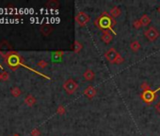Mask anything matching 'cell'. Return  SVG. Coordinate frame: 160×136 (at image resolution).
<instances>
[{"label":"cell","instance_id":"6da1fadb","mask_svg":"<svg viewBox=\"0 0 160 136\" xmlns=\"http://www.w3.org/2000/svg\"><path fill=\"white\" fill-rule=\"evenodd\" d=\"M63 88H64V90L66 91L67 94L73 95L76 90H77L78 84L76 83V81H75L73 78H69L63 83Z\"/></svg>","mask_w":160,"mask_h":136},{"label":"cell","instance_id":"7a4b0ae2","mask_svg":"<svg viewBox=\"0 0 160 136\" xmlns=\"http://www.w3.org/2000/svg\"><path fill=\"white\" fill-rule=\"evenodd\" d=\"M144 35H145V37L149 40V41L154 42L159 37V32H158L157 29L155 28V26H150L149 28H147L144 31Z\"/></svg>","mask_w":160,"mask_h":136},{"label":"cell","instance_id":"3957f363","mask_svg":"<svg viewBox=\"0 0 160 136\" xmlns=\"http://www.w3.org/2000/svg\"><path fill=\"white\" fill-rule=\"evenodd\" d=\"M141 97L144 102H146L147 104H151L156 98V93H155V91H151V90L144 91V92H142Z\"/></svg>","mask_w":160,"mask_h":136},{"label":"cell","instance_id":"277c9868","mask_svg":"<svg viewBox=\"0 0 160 136\" xmlns=\"http://www.w3.org/2000/svg\"><path fill=\"white\" fill-rule=\"evenodd\" d=\"M119 56H120V54L117 52V50H116L115 48H113V47L109 48L108 50L106 51V60H108L109 62H111V64H115Z\"/></svg>","mask_w":160,"mask_h":136},{"label":"cell","instance_id":"5b68a950","mask_svg":"<svg viewBox=\"0 0 160 136\" xmlns=\"http://www.w3.org/2000/svg\"><path fill=\"white\" fill-rule=\"evenodd\" d=\"M112 24H114V23H113L111 18L109 17V16H108V14H106V16L103 15L99 20V25L102 28H105V29L110 28Z\"/></svg>","mask_w":160,"mask_h":136},{"label":"cell","instance_id":"8992f818","mask_svg":"<svg viewBox=\"0 0 160 136\" xmlns=\"http://www.w3.org/2000/svg\"><path fill=\"white\" fill-rule=\"evenodd\" d=\"M89 16L87 15L85 12H78L77 14H76V16H75V21L80 26H84L87 23L89 22Z\"/></svg>","mask_w":160,"mask_h":136},{"label":"cell","instance_id":"52a82bcc","mask_svg":"<svg viewBox=\"0 0 160 136\" xmlns=\"http://www.w3.org/2000/svg\"><path fill=\"white\" fill-rule=\"evenodd\" d=\"M84 95H86V97H88L89 98H93L96 95V89L93 87V86L89 85L85 89Z\"/></svg>","mask_w":160,"mask_h":136},{"label":"cell","instance_id":"ba28073f","mask_svg":"<svg viewBox=\"0 0 160 136\" xmlns=\"http://www.w3.org/2000/svg\"><path fill=\"white\" fill-rule=\"evenodd\" d=\"M83 76H84L86 81H92V79L95 78L94 72H93L92 70H91V69H87V70L84 72V74H83Z\"/></svg>","mask_w":160,"mask_h":136},{"label":"cell","instance_id":"9c48e42d","mask_svg":"<svg viewBox=\"0 0 160 136\" xmlns=\"http://www.w3.org/2000/svg\"><path fill=\"white\" fill-rule=\"evenodd\" d=\"M25 103L28 106H29V107H32V106L36 103V98L33 97L32 95H26V98H25Z\"/></svg>","mask_w":160,"mask_h":136},{"label":"cell","instance_id":"30bf717a","mask_svg":"<svg viewBox=\"0 0 160 136\" xmlns=\"http://www.w3.org/2000/svg\"><path fill=\"white\" fill-rule=\"evenodd\" d=\"M102 40L105 43H106V44H109V43L111 42V40H112V35L108 30H104V32H103V35H102Z\"/></svg>","mask_w":160,"mask_h":136},{"label":"cell","instance_id":"8fae6325","mask_svg":"<svg viewBox=\"0 0 160 136\" xmlns=\"http://www.w3.org/2000/svg\"><path fill=\"white\" fill-rule=\"evenodd\" d=\"M139 21H141L142 26H148L150 23H151V19H150V17H149L147 14H144L141 19H139Z\"/></svg>","mask_w":160,"mask_h":136},{"label":"cell","instance_id":"7c38bea8","mask_svg":"<svg viewBox=\"0 0 160 136\" xmlns=\"http://www.w3.org/2000/svg\"><path fill=\"white\" fill-rule=\"evenodd\" d=\"M130 48H131L134 52H136L138 50H139V48H141V44H139L138 41L132 42L131 45H130Z\"/></svg>","mask_w":160,"mask_h":136},{"label":"cell","instance_id":"4fadbf2b","mask_svg":"<svg viewBox=\"0 0 160 136\" xmlns=\"http://www.w3.org/2000/svg\"><path fill=\"white\" fill-rule=\"evenodd\" d=\"M52 31V28L50 26L48 25H45V26H43L42 28V33L43 35H49L50 33H51Z\"/></svg>","mask_w":160,"mask_h":136},{"label":"cell","instance_id":"5bb4252c","mask_svg":"<svg viewBox=\"0 0 160 136\" xmlns=\"http://www.w3.org/2000/svg\"><path fill=\"white\" fill-rule=\"evenodd\" d=\"M11 95H12L14 97H20V95H21V94H22L21 90H20V88H18V87H13V88L11 89Z\"/></svg>","mask_w":160,"mask_h":136},{"label":"cell","instance_id":"9a60e30c","mask_svg":"<svg viewBox=\"0 0 160 136\" xmlns=\"http://www.w3.org/2000/svg\"><path fill=\"white\" fill-rule=\"evenodd\" d=\"M120 13H121V11H120V9L118 7H114L111 11H110V15L111 17H118L120 15Z\"/></svg>","mask_w":160,"mask_h":136},{"label":"cell","instance_id":"2e32d148","mask_svg":"<svg viewBox=\"0 0 160 136\" xmlns=\"http://www.w3.org/2000/svg\"><path fill=\"white\" fill-rule=\"evenodd\" d=\"M141 90L143 92L150 90V86H149V84L147 83V82H143V83L141 84Z\"/></svg>","mask_w":160,"mask_h":136},{"label":"cell","instance_id":"e0dca14e","mask_svg":"<svg viewBox=\"0 0 160 136\" xmlns=\"http://www.w3.org/2000/svg\"><path fill=\"white\" fill-rule=\"evenodd\" d=\"M58 114H65V108L63 106H58V110H56Z\"/></svg>","mask_w":160,"mask_h":136},{"label":"cell","instance_id":"ac0fdd59","mask_svg":"<svg viewBox=\"0 0 160 136\" xmlns=\"http://www.w3.org/2000/svg\"><path fill=\"white\" fill-rule=\"evenodd\" d=\"M1 78H2V81H8L9 79V74L7 72L1 73Z\"/></svg>","mask_w":160,"mask_h":136},{"label":"cell","instance_id":"d6986e66","mask_svg":"<svg viewBox=\"0 0 160 136\" xmlns=\"http://www.w3.org/2000/svg\"><path fill=\"white\" fill-rule=\"evenodd\" d=\"M40 131L37 130V129H35V130H33L32 131H31V135L32 136H40Z\"/></svg>","mask_w":160,"mask_h":136},{"label":"cell","instance_id":"ffe728a7","mask_svg":"<svg viewBox=\"0 0 160 136\" xmlns=\"http://www.w3.org/2000/svg\"><path fill=\"white\" fill-rule=\"evenodd\" d=\"M142 25H141V21H139V20H138V21H136L135 23H134V26L135 28H141Z\"/></svg>","mask_w":160,"mask_h":136},{"label":"cell","instance_id":"44dd1931","mask_svg":"<svg viewBox=\"0 0 160 136\" xmlns=\"http://www.w3.org/2000/svg\"><path fill=\"white\" fill-rule=\"evenodd\" d=\"M155 111L158 112V114H160V101H158L157 103L155 104Z\"/></svg>","mask_w":160,"mask_h":136},{"label":"cell","instance_id":"7402d4cb","mask_svg":"<svg viewBox=\"0 0 160 136\" xmlns=\"http://www.w3.org/2000/svg\"><path fill=\"white\" fill-rule=\"evenodd\" d=\"M123 62V58H122L121 56H119L118 59H117V61H116L115 64H122V62Z\"/></svg>","mask_w":160,"mask_h":136},{"label":"cell","instance_id":"603a6c76","mask_svg":"<svg viewBox=\"0 0 160 136\" xmlns=\"http://www.w3.org/2000/svg\"><path fill=\"white\" fill-rule=\"evenodd\" d=\"M38 64H39V65H43V66L47 65V64H45V62H39Z\"/></svg>","mask_w":160,"mask_h":136},{"label":"cell","instance_id":"cb8c5ba5","mask_svg":"<svg viewBox=\"0 0 160 136\" xmlns=\"http://www.w3.org/2000/svg\"><path fill=\"white\" fill-rule=\"evenodd\" d=\"M158 12L160 13V6H159V8H158Z\"/></svg>","mask_w":160,"mask_h":136},{"label":"cell","instance_id":"d4e9b609","mask_svg":"<svg viewBox=\"0 0 160 136\" xmlns=\"http://www.w3.org/2000/svg\"><path fill=\"white\" fill-rule=\"evenodd\" d=\"M1 79H2V78H1V73H0V81H1Z\"/></svg>","mask_w":160,"mask_h":136}]
</instances>
